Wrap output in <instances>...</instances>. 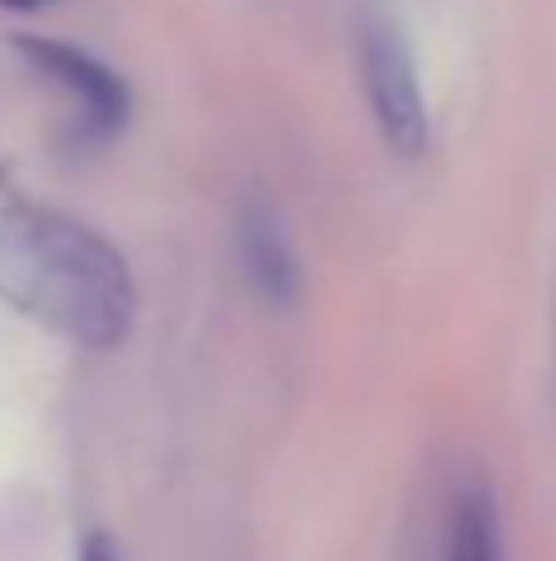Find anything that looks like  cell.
<instances>
[{
	"label": "cell",
	"instance_id": "5b68a950",
	"mask_svg": "<svg viewBox=\"0 0 556 561\" xmlns=\"http://www.w3.org/2000/svg\"><path fill=\"white\" fill-rule=\"evenodd\" d=\"M443 561H508L502 557V517L498 497L483 478H468L449 507V537H443Z\"/></svg>",
	"mask_w": 556,
	"mask_h": 561
},
{
	"label": "cell",
	"instance_id": "277c9868",
	"mask_svg": "<svg viewBox=\"0 0 556 561\" xmlns=\"http://www.w3.org/2000/svg\"><path fill=\"white\" fill-rule=\"evenodd\" d=\"M236 262L266 306H291L301 296V256L291 247L281 213L266 203H242L236 213Z\"/></svg>",
	"mask_w": 556,
	"mask_h": 561
},
{
	"label": "cell",
	"instance_id": "3957f363",
	"mask_svg": "<svg viewBox=\"0 0 556 561\" xmlns=\"http://www.w3.org/2000/svg\"><path fill=\"white\" fill-rule=\"evenodd\" d=\"M15 49L35 75H45L59 94L74 104V138L84 144H108L128 124V84L94 55L45 35H20Z\"/></svg>",
	"mask_w": 556,
	"mask_h": 561
},
{
	"label": "cell",
	"instance_id": "6da1fadb",
	"mask_svg": "<svg viewBox=\"0 0 556 561\" xmlns=\"http://www.w3.org/2000/svg\"><path fill=\"white\" fill-rule=\"evenodd\" d=\"M0 300L74 345L114 350L134 325L138 286L114 242L25 197L0 168Z\"/></svg>",
	"mask_w": 556,
	"mask_h": 561
},
{
	"label": "cell",
	"instance_id": "7a4b0ae2",
	"mask_svg": "<svg viewBox=\"0 0 556 561\" xmlns=\"http://www.w3.org/2000/svg\"><path fill=\"white\" fill-rule=\"evenodd\" d=\"M355 55H360L364 99L384 148L399 158H419L429 148V104H424L419 65L404 39V25L384 5H364L355 20Z\"/></svg>",
	"mask_w": 556,
	"mask_h": 561
}]
</instances>
